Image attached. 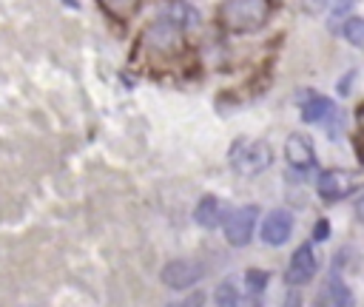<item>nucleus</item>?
I'll return each mask as SVG.
<instances>
[{"label": "nucleus", "instance_id": "f257e3e1", "mask_svg": "<svg viewBox=\"0 0 364 307\" xmlns=\"http://www.w3.org/2000/svg\"><path fill=\"white\" fill-rule=\"evenodd\" d=\"M219 14L230 31H256L267 23L270 6L267 0H222Z\"/></svg>", "mask_w": 364, "mask_h": 307}, {"label": "nucleus", "instance_id": "f03ea898", "mask_svg": "<svg viewBox=\"0 0 364 307\" xmlns=\"http://www.w3.org/2000/svg\"><path fill=\"white\" fill-rule=\"evenodd\" d=\"M273 162V154H270V145L262 142V139H236L230 145V168L236 173H245V176H253L259 171H264L267 165Z\"/></svg>", "mask_w": 364, "mask_h": 307}, {"label": "nucleus", "instance_id": "7ed1b4c3", "mask_svg": "<svg viewBox=\"0 0 364 307\" xmlns=\"http://www.w3.org/2000/svg\"><path fill=\"white\" fill-rule=\"evenodd\" d=\"M256 216H259V210H256L253 205H245V208H239V210L228 213V219H225V236H228V242H230V244H236V247L247 244V242H250V236H253Z\"/></svg>", "mask_w": 364, "mask_h": 307}, {"label": "nucleus", "instance_id": "20e7f679", "mask_svg": "<svg viewBox=\"0 0 364 307\" xmlns=\"http://www.w3.org/2000/svg\"><path fill=\"white\" fill-rule=\"evenodd\" d=\"M202 276H205V267L199 262H191V259H176V262H168L162 267V281L173 290H185V287L196 284Z\"/></svg>", "mask_w": 364, "mask_h": 307}, {"label": "nucleus", "instance_id": "39448f33", "mask_svg": "<svg viewBox=\"0 0 364 307\" xmlns=\"http://www.w3.org/2000/svg\"><path fill=\"white\" fill-rule=\"evenodd\" d=\"M358 185V179L353 176V173H347V171H324L321 176H318V193H321V199H327V202H336V199H344V196H350L353 193V188Z\"/></svg>", "mask_w": 364, "mask_h": 307}, {"label": "nucleus", "instance_id": "423d86ee", "mask_svg": "<svg viewBox=\"0 0 364 307\" xmlns=\"http://www.w3.org/2000/svg\"><path fill=\"white\" fill-rule=\"evenodd\" d=\"M316 276V253L310 244H301L293 256H290V264L284 270V281L287 284H304Z\"/></svg>", "mask_w": 364, "mask_h": 307}, {"label": "nucleus", "instance_id": "0eeeda50", "mask_svg": "<svg viewBox=\"0 0 364 307\" xmlns=\"http://www.w3.org/2000/svg\"><path fill=\"white\" fill-rule=\"evenodd\" d=\"M284 159H287L290 168H296V171H310L313 162H316L313 139L304 136V134H293V136H287V142H284Z\"/></svg>", "mask_w": 364, "mask_h": 307}, {"label": "nucleus", "instance_id": "6e6552de", "mask_svg": "<svg viewBox=\"0 0 364 307\" xmlns=\"http://www.w3.org/2000/svg\"><path fill=\"white\" fill-rule=\"evenodd\" d=\"M293 233V216L287 210H270L262 222V242L267 244H284Z\"/></svg>", "mask_w": 364, "mask_h": 307}, {"label": "nucleus", "instance_id": "1a4fd4ad", "mask_svg": "<svg viewBox=\"0 0 364 307\" xmlns=\"http://www.w3.org/2000/svg\"><path fill=\"white\" fill-rule=\"evenodd\" d=\"M193 219H196L202 227H216V225H225L228 208H225V202L216 199V196H202L199 205H196V210H193Z\"/></svg>", "mask_w": 364, "mask_h": 307}, {"label": "nucleus", "instance_id": "9d476101", "mask_svg": "<svg viewBox=\"0 0 364 307\" xmlns=\"http://www.w3.org/2000/svg\"><path fill=\"white\" fill-rule=\"evenodd\" d=\"M316 304H330V307H336V304H353V293L347 290V284L338 276H330L321 284V293H318Z\"/></svg>", "mask_w": 364, "mask_h": 307}, {"label": "nucleus", "instance_id": "9b49d317", "mask_svg": "<svg viewBox=\"0 0 364 307\" xmlns=\"http://www.w3.org/2000/svg\"><path fill=\"white\" fill-rule=\"evenodd\" d=\"M330 114V99H324V97H313L304 108H301V119L304 122H318L321 117H327Z\"/></svg>", "mask_w": 364, "mask_h": 307}, {"label": "nucleus", "instance_id": "f8f14e48", "mask_svg": "<svg viewBox=\"0 0 364 307\" xmlns=\"http://www.w3.org/2000/svg\"><path fill=\"white\" fill-rule=\"evenodd\" d=\"M100 6H102L108 14H114V17L125 20V17H131V14L136 11L139 0H100Z\"/></svg>", "mask_w": 364, "mask_h": 307}, {"label": "nucleus", "instance_id": "ddd939ff", "mask_svg": "<svg viewBox=\"0 0 364 307\" xmlns=\"http://www.w3.org/2000/svg\"><path fill=\"white\" fill-rule=\"evenodd\" d=\"M236 301H239V287L233 279H225L216 287V304H236Z\"/></svg>", "mask_w": 364, "mask_h": 307}, {"label": "nucleus", "instance_id": "4468645a", "mask_svg": "<svg viewBox=\"0 0 364 307\" xmlns=\"http://www.w3.org/2000/svg\"><path fill=\"white\" fill-rule=\"evenodd\" d=\"M344 37H347L353 45L364 48V20H361V17L347 20V23H344Z\"/></svg>", "mask_w": 364, "mask_h": 307}, {"label": "nucleus", "instance_id": "2eb2a0df", "mask_svg": "<svg viewBox=\"0 0 364 307\" xmlns=\"http://www.w3.org/2000/svg\"><path fill=\"white\" fill-rule=\"evenodd\" d=\"M245 284H247V293H250L253 298H259V296L264 293V284H267V273H262V270H250V273L245 276Z\"/></svg>", "mask_w": 364, "mask_h": 307}, {"label": "nucleus", "instance_id": "dca6fc26", "mask_svg": "<svg viewBox=\"0 0 364 307\" xmlns=\"http://www.w3.org/2000/svg\"><path fill=\"white\" fill-rule=\"evenodd\" d=\"M353 6H355V0H330V11H333V17H344V14H350Z\"/></svg>", "mask_w": 364, "mask_h": 307}, {"label": "nucleus", "instance_id": "f3484780", "mask_svg": "<svg viewBox=\"0 0 364 307\" xmlns=\"http://www.w3.org/2000/svg\"><path fill=\"white\" fill-rule=\"evenodd\" d=\"M355 216L364 222V196H358V202H355Z\"/></svg>", "mask_w": 364, "mask_h": 307}]
</instances>
